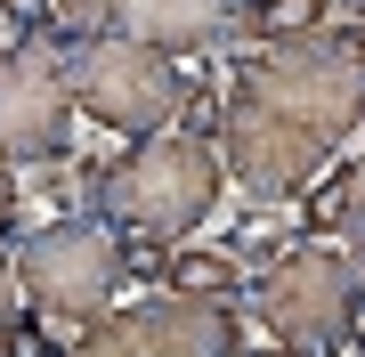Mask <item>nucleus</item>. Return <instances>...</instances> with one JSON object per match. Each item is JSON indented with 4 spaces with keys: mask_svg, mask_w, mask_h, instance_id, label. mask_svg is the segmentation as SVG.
<instances>
[{
    "mask_svg": "<svg viewBox=\"0 0 365 357\" xmlns=\"http://www.w3.org/2000/svg\"><path fill=\"white\" fill-rule=\"evenodd\" d=\"M365 130V41L357 25H317L292 41H252L220 90V162L252 203H292Z\"/></svg>",
    "mask_w": 365,
    "mask_h": 357,
    "instance_id": "1",
    "label": "nucleus"
},
{
    "mask_svg": "<svg viewBox=\"0 0 365 357\" xmlns=\"http://www.w3.org/2000/svg\"><path fill=\"white\" fill-rule=\"evenodd\" d=\"M73 162H81V203L73 212H98L106 227H122L130 244H155V252L195 236L211 219V203H220V187H227L220 138L187 130V122L146 130L130 155H73Z\"/></svg>",
    "mask_w": 365,
    "mask_h": 357,
    "instance_id": "2",
    "label": "nucleus"
},
{
    "mask_svg": "<svg viewBox=\"0 0 365 357\" xmlns=\"http://www.w3.org/2000/svg\"><path fill=\"white\" fill-rule=\"evenodd\" d=\"M244 301H252V317H260L268 341L325 357V349H349V341H357L365 276H357L349 244L300 236V244H276L268 260H260V276L244 284Z\"/></svg>",
    "mask_w": 365,
    "mask_h": 357,
    "instance_id": "3",
    "label": "nucleus"
},
{
    "mask_svg": "<svg viewBox=\"0 0 365 357\" xmlns=\"http://www.w3.org/2000/svg\"><path fill=\"white\" fill-rule=\"evenodd\" d=\"M9 252H16V292H25L57 333L98 317V309L122 301V284H130V236L106 227L98 212H57L49 227H16Z\"/></svg>",
    "mask_w": 365,
    "mask_h": 357,
    "instance_id": "4",
    "label": "nucleus"
},
{
    "mask_svg": "<svg viewBox=\"0 0 365 357\" xmlns=\"http://www.w3.org/2000/svg\"><path fill=\"white\" fill-rule=\"evenodd\" d=\"M66 81H73V106L98 122V130L146 138L179 114L187 90V57L155 49L138 33H66Z\"/></svg>",
    "mask_w": 365,
    "mask_h": 357,
    "instance_id": "5",
    "label": "nucleus"
},
{
    "mask_svg": "<svg viewBox=\"0 0 365 357\" xmlns=\"http://www.w3.org/2000/svg\"><path fill=\"white\" fill-rule=\"evenodd\" d=\"M81 357H227L244 349V317L235 301H203V292H155V301H106L98 317L73 325Z\"/></svg>",
    "mask_w": 365,
    "mask_h": 357,
    "instance_id": "6",
    "label": "nucleus"
},
{
    "mask_svg": "<svg viewBox=\"0 0 365 357\" xmlns=\"http://www.w3.org/2000/svg\"><path fill=\"white\" fill-rule=\"evenodd\" d=\"M0 162H73V81L66 33L0 41Z\"/></svg>",
    "mask_w": 365,
    "mask_h": 357,
    "instance_id": "7",
    "label": "nucleus"
},
{
    "mask_svg": "<svg viewBox=\"0 0 365 357\" xmlns=\"http://www.w3.org/2000/svg\"><path fill=\"white\" fill-rule=\"evenodd\" d=\"M66 33H138L170 57H211V49H244L252 33V0H57Z\"/></svg>",
    "mask_w": 365,
    "mask_h": 357,
    "instance_id": "8",
    "label": "nucleus"
},
{
    "mask_svg": "<svg viewBox=\"0 0 365 357\" xmlns=\"http://www.w3.org/2000/svg\"><path fill=\"white\" fill-rule=\"evenodd\" d=\"M163 284L170 292H203V301H235L244 292V260H235V244H170L163 252Z\"/></svg>",
    "mask_w": 365,
    "mask_h": 357,
    "instance_id": "9",
    "label": "nucleus"
},
{
    "mask_svg": "<svg viewBox=\"0 0 365 357\" xmlns=\"http://www.w3.org/2000/svg\"><path fill=\"white\" fill-rule=\"evenodd\" d=\"M341 219H349V162L317 171L292 195V236H341Z\"/></svg>",
    "mask_w": 365,
    "mask_h": 357,
    "instance_id": "10",
    "label": "nucleus"
},
{
    "mask_svg": "<svg viewBox=\"0 0 365 357\" xmlns=\"http://www.w3.org/2000/svg\"><path fill=\"white\" fill-rule=\"evenodd\" d=\"M317 25H333V0H252V33L260 41H292Z\"/></svg>",
    "mask_w": 365,
    "mask_h": 357,
    "instance_id": "11",
    "label": "nucleus"
},
{
    "mask_svg": "<svg viewBox=\"0 0 365 357\" xmlns=\"http://www.w3.org/2000/svg\"><path fill=\"white\" fill-rule=\"evenodd\" d=\"M49 341H57V325L41 317L33 301H16V317H9V341H0V349H9V357H41Z\"/></svg>",
    "mask_w": 365,
    "mask_h": 357,
    "instance_id": "12",
    "label": "nucleus"
},
{
    "mask_svg": "<svg viewBox=\"0 0 365 357\" xmlns=\"http://www.w3.org/2000/svg\"><path fill=\"white\" fill-rule=\"evenodd\" d=\"M341 244H349V260L365 276V155L349 162V219H341Z\"/></svg>",
    "mask_w": 365,
    "mask_h": 357,
    "instance_id": "13",
    "label": "nucleus"
},
{
    "mask_svg": "<svg viewBox=\"0 0 365 357\" xmlns=\"http://www.w3.org/2000/svg\"><path fill=\"white\" fill-rule=\"evenodd\" d=\"M0 25H9V41L41 33V25H57V0H0Z\"/></svg>",
    "mask_w": 365,
    "mask_h": 357,
    "instance_id": "14",
    "label": "nucleus"
},
{
    "mask_svg": "<svg viewBox=\"0 0 365 357\" xmlns=\"http://www.w3.org/2000/svg\"><path fill=\"white\" fill-rule=\"evenodd\" d=\"M16 219H25V162H0V227L16 236Z\"/></svg>",
    "mask_w": 365,
    "mask_h": 357,
    "instance_id": "15",
    "label": "nucleus"
},
{
    "mask_svg": "<svg viewBox=\"0 0 365 357\" xmlns=\"http://www.w3.org/2000/svg\"><path fill=\"white\" fill-rule=\"evenodd\" d=\"M16 252H9V227H0V341H9V317H16Z\"/></svg>",
    "mask_w": 365,
    "mask_h": 357,
    "instance_id": "16",
    "label": "nucleus"
},
{
    "mask_svg": "<svg viewBox=\"0 0 365 357\" xmlns=\"http://www.w3.org/2000/svg\"><path fill=\"white\" fill-rule=\"evenodd\" d=\"M341 16H365V0H341Z\"/></svg>",
    "mask_w": 365,
    "mask_h": 357,
    "instance_id": "17",
    "label": "nucleus"
},
{
    "mask_svg": "<svg viewBox=\"0 0 365 357\" xmlns=\"http://www.w3.org/2000/svg\"><path fill=\"white\" fill-rule=\"evenodd\" d=\"M349 349H365V309H357V341H349Z\"/></svg>",
    "mask_w": 365,
    "mask_h": 357,
    "instance_id": "18",
    "label": "nucleus"
},
{
    "mask_svg": "<svg viewBox=\"0 0 365 357\" xmlns=\"http://www.w3.org/2000/svg\"><path fill=\"white\" fill-rule=\"evenodd\" d=\"M0 41H9V33H0Z\"/></svg>",
    "mask_w": 365,
    "mask_h": 357,
    "instance_id": "19",
    "label": "nucleus"
}]
</instances>
